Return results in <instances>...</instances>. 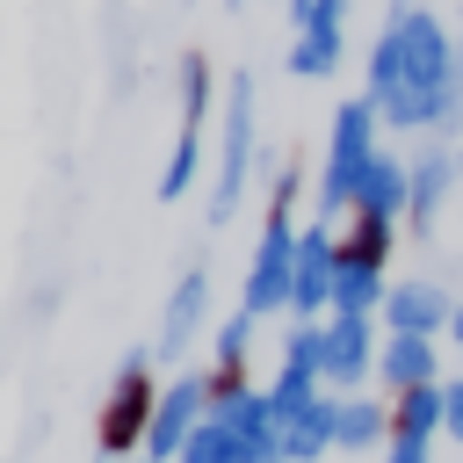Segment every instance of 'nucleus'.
<instances>
[{"instance_id": "nucleus-4", "label": "nucleus", "mask_w": 463, "mask_h": 463, "mask_svg": "<svg viewBox=\"0 0 463 463\" xmlns=\"http://www.w3.org/2000/svg\"><path fill=\"white\" fill-rule=\"evenodd\" d=\"M246 181H253V72H232L224 130H217V174H210V224H232Z\"/></svg>"}, {"instance_id": "nucleus-3", "label": "nucleus", "mask_w": 463, "mask_h": 463, "mask_svg": "<svg viewBox=\"0 0 463 463\" xmlns=\"http://www.w3.org/2000/svg\"><path fill=\"white\" fill-rule=\"evenodd\" d=\"M376 159V109L369 101H340L333 109V137H326V166H318V224L354 210V181Z\"/></svg>"}, {"instance_id": "nucleus-9", "label": "nucleus", "mask_w": 463, "mask_h": 463, "mask_svg": "<svg viewBox=\"0 0 463 463\" xmlns=\"http://www.w3.org/2000/svg\"><path fill=\"white\" fill-rule=\"evenodd\" d=\"M449 318H456V304H449V289H434V282H398V289L383 297V326H391V333L434 340Z\"/></svg>"}, {"instance_id": "nucleus-18", "label": "nucleus", "mask_w": 463, "mask_h": 463, "mask_svg": "<svg viewBox=\"0 0 463 463\" xmlns=\"http://www.w3.org/2000/svg\"><path fill=\"white\" fill-rule=\"evenodd\" d=\"M383 427H391L383 405H369V398H340V412H333V449H376Z\"/></svg>"}, {"instance_id": "nucleus-19", "label": "nucleus", "mask_w": 463, "mask_h": 463, "mask_svg": "<svg viewBox=\"0 0 463 463\" xmlns=\"http://www.w3.org/2000/svg\"><path fill=\"white\" fill-rule=\"evenodd\" d=\"M174 80H181V123H195V130H203V116H210V94H217V80H210V58H203V51H181Z\"/></svg>"}, {"instance_id": "nucleus-24", "label": "nucleus", "mask_w": 463, "mask_h": 463, "mask_svg": "<svg viewBox=\"0 0 463 463\" xmlns=\"http://www.w3.org/2000/svg\"><path fill=\"white\" fill-rule=\"evenodd\" d=\"M449 333H456V347H463V304H456V318H449Z\"/></svg>"}, {"instance_id": "nucleus-2", "label": "nucleus", "mask_w": 463, "mask_h": 463, "mask_svg": "<svg viewBox=\"0 0 463 463\" xmlns=\"http://www.w3.org/2000/svg\"><path fill=\"white\" fill-rule=\"evenodd\" d=\"M152 405H159L152 347H130V354L116 362V383H109L101 412H94V449H101V463H123L130 449H145V434H152Z\"/></svg>"}, {"instance_id": "nucleus-25", "label": "nucleus", "mask_w": 463, "mask_h": 463, "mask_svg": "<svg viewBox=\"0 0 463 463\" xmlns=\"http://www.w3.org/2000/svg\"><path fill=\"white\" fill-rule=\"evenodd\" d=\"M456 166H463V152H456Z\"/></svg>"}, {"instance_id": "nucleus-16", "label": "nucleus", "mask_w": 463, "mask_h": 463, "mask_svg": "<svg viewBox=\"0 0 463 463\" xmlns=\"http://www.w3.org/2000/svg\"><path fill=\"white\" fill-rule=\"evenodd\" d=\"M434 427H449V383H420V391H398L391 434H412V441H427Z\"/></svg>"}, {"instance_id": "nucleus-13", "label": "nucleus", "mask_w": 463, "mask_h": 463, "mask_svg": "<svg viewBox=\"0 0 463 463\" xmlns=\"http://www.w3.org/2000/svg\"><path fill=\"white\" fill-rule=\"evenodd\" d=\"M383 297H391V289H383V260H362V253H347V246H340V268H333V311L369 318Z\"/></svg>"}, {"instance_id": "nucleus-20", "label": "nucleus", "mask_w": 463, "mask_h": 463, "mask_svg": "<svg viewBox=\"0 0 463 463\" xmlns=\"http://www.w3.org/2000/svg\"><path fill=\"white\" fill-rule=\"evenodd\" d=\"M174 463H246V449H239V434H232V427L210 412V420H203V427L181 441V456H174Z\"/></svg>"}, {"instance_id": "nucleus-17", "label": "nucleus", "mask_w": 463, "mask_h": 463, "mask_svg": "<svg viewBox=\"0 0 463 463\" xmlns=\"http://www.w3.org/2000/svg\"><path fill=\"white\" fill-rule=\"evenodd\" d=\"M195 174H203V130L181 123L174 130V152H166V174H159V203H181L195 188Z\"/></svg>"}, {"instance_id": "nucleus-22", "label": "nucleus", "mask_w": 463, "mask_h": 463, "mask_svg": "<svg viewBox=\"0 0 463 463\" xmlns=\"http://www.w3.org/2000/svg\"><path fill=\"white\" fill-rule=\"evenodd\" d=\"M391 463H427V441H412V434H398V441H391Z\"/></svg>"}, {"instance_id": "nucleus-23", "label": "nucleus", "mask_w": 463, "mask_h": 463, "mask_svg": "<svg viewBox=\"0 0 463 463\" xmlns=\"http://www.w3.org/2000/svg\"><path fill=\"white\" fill-rule=\"evenodd\" d=\"M449 434H463V383H449Z\"/></svg>"}, {"instance_id": "nucleus-14", "label": "nucleus", "mask_w": 463, "mask_h": 463, "mask_svg": "<svg viewBox=\"0 0 463 463\" xmlns=\"http://www.w3.org/2000/svg\"><path fill=\"white\" fill-rule=\"evenodd\" d=\"M456 181H463L456 152H420V159H412V203H405V217H412V224H434V210L449 203Z\"/></svg>"}, {"instance_id": "nucleus-5", "label": "nucleus", "mask_w": 463, "mask_h": 463, "mask_svg": "<svg viewBox=\"0 0 463 463\" xmlns=\"http://www.w3.org/2000/svg\"><path fill=\"white\" fill-rule=\"evenodd\" d=\"M203 420H210V376H174V383L159 391V405H152L145 456H152V463H174V456H181V441H188Z\"/></svg>"}, {"instance_id": "nucleus-1", "label": "nucleus", "mask_w": 463, "mask_h": 463, "mask_svg": "<svg viewBox=\"0 0 463 463\" xmlns=\"http://www.w3.org/2000/svg\"><path fill=\"white\" fill-rule=\"evenodd\" d=\"M369 109L398 130H441L463 116V51L427 7H398L369 43Z\"/></svg>"}, {"instance_id": "nucleus-7", "label": "nucleus", "mask_w": 463, "mask_h": 463, "mask_svg": "<svg viewBox=\"0 0 463 463\" xmlns=\"http://www.w3.org/2000/svg\"><path fill=\"white\" fill-rule=\"evenodd\" d=\"M203 318H210V268H188L181 282H174V297H166V311H159V340H152V354H188L195 347V333H203Z\"/></svg>"}, {"instance_id": "nucleus-11", "label": "nucleus", "mask_w": 463, "mask_h": 463, "mask_svg": "<svg viewBox=\"0 0 463 463\" xmlns=\"http://www.w3.org/2000/svg\"><path fill=\"white\" fill-rule=\"evenodd\" d=\"M340 43H347V14H311V22H297L289 72H297V80H326V72L340 65Z\"/></svg>"}, {"instance_id": "nucleus-6", "label": "nucleus", "mask_w": 463, "mask_h": 463, "mask_svg": "<svg viewBox=\"0 0 463 463\" xmlns=\"http://www.w3.org/2000/svg\"><path fill=\"white\" fill-rule=\"evenodd\" d=\"M333 268H340V246H333V232H326V224L297 232V275H289V311H297L304 326L318 318V304H333Z\"/></svg>"}, {"instance_id": "nucleus-26", "label": "nucleus", "mask_w": 463, "mask_h": 463, "mask_svg": "<svg viewBox=\"0 0 463 463\" xmlns=\"http://www.w3.org/2000/svg\"><path fill=\"white\" fill-rule=\"evenodd\" d=\"M145 463H152V456H145Z\"/></svg>"}, {"instance_id": "nucleus-21", "label": "nucleus", "mask_w": 463, "mask_h": 463, "mask_svg": "<svg viewBox=\"0 0 463 463\" xmlns=\"http://www.w3.org/2000/svg\"><path fill=\"white\" fill-rule=\"evenodd\" d=\"M347 253H362V260H391V217H362V210H354Z\"/></svg>"}, {"instance_id": "nucleus-10", "label": "nucleus", "mask_w": 463, "mask_h": 463, "mask_svg": "<svg viewBox=\"0 0 463 463\" xmlns=\"http://www.w3.org/2000/svg\"><path fill=\"white\" fill-rule=\"evenodd\" d=\"M405 203H412V166L391 159V152H376L362 166V181H354V210L362 217H405Z\"/></svg>"}, {"instance_id": "nucleus-15", "label": "nucleus", "mask_w": 463, "mask_h": 463, "mask_svg": "<svg viewBox=\"0 0 463 463\" xmlns=\"http://www.w3.org/2000/svg\"><path fill=\"white\" fill-rule=\"evenodd\" d=\"M376 376H383L391 391H420V383H434V340H420V333H391V347L376 354Z\"/></svg>"}, {"instance_id": "nucleus-12", "label": "nucleus", "mask_w": 463, "mask_h": 463, "mask_svg": "<svg viewBox=\"0 0 463 463\" xmlns=\"http://www.w3.org/2000/svg\"><path fill=\"white\" fill-rule=\"evenodd\" d=\"M333 412H340V398H311V405L282 412V420H275V427H282V463L326 456V449H333Z\"/></svg>"}, {"instance_id": "nucleus-8", "label": "nucleus", "mask_w": 463, "mask_h": 463, "mask_svg": "<svg viewBox=\"0 0 463 463\" xmlns=\"http://www.w3.org/2000/svg\"><path fill=\"white\" fill-rule=\"evenodd\" d=\"M376 362V340H369V318H347L333 311V326H318V376L326 383H362Z\"/></svg>"}]
</instances>
